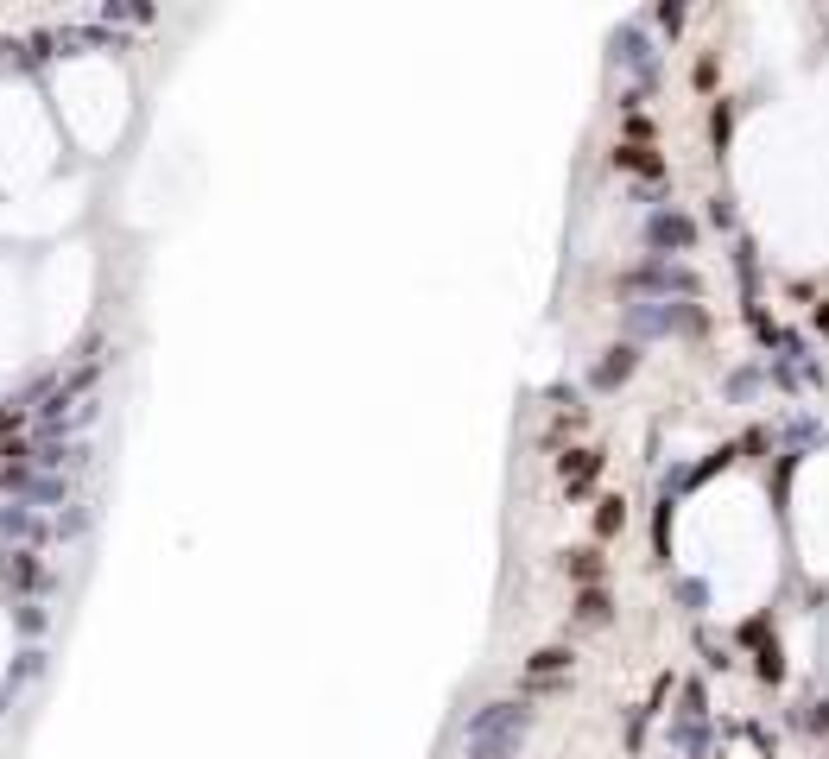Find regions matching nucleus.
I'll return each mask as SVG.
<instances>
[{"instance_id": "f257e3e1", "label": "nucleus", "mask_w": 829, "mask_h": 759, "mask_svg": "<svg viewBox=\"0 0 829 759\" xmlns=\"http://www.w3.org/2000/svg\"><path fill=\"white\" fill-rule=\"evenodd\" d=\"M526 734H532V715H526L520 703H488V709L469 715V728H462V754H469V759H513Z\"/></svg>"}, {"instance_id": "f03ea898", "label": "nucleus", "mask_w": 829, "mask_h": 759, "mask_svg": "<svg viewBox=\"0 0 829 759\" xmlns=\"http://www.w3.org/2000/svg\"><path fill=\"white\" fill-rule=\"evenodd\" d=\"M627 329L633 336H665V329H696L691 304H633L627 310Z\"/></svg>"}, {"instance_id": "7ed1b4c3", "label": "nucleus", "mask_w": 829, "mask_h": 759, "mask_svg": "<svg viewBox=\"0 0 829 759\" xmlns=\"http://www.w3.org/2000/svg\"><path fill=\"white\" fill-rule=\"evenodd\" d=\"M614 64L633 70V76H652V70H659V64H652V45H646L640 32H621V38H614Z\"/></svg>"}, {"instance_id": "20e7f679", "label": "nucleus", "mask_w": 829, "mask_h": 759, "mask_svg": "<svg viewBox=\"0 0 829 759\" xmlns=\"http://www.w3.org/2000/svg\"><path fill=\"white\" fill-rule=\"evenodd\" d=\"M652 248H691V222L684 216H659L652 222Z\"/></svg>"}, {"instance_id": "39448f33", "label": "nucleus", "mask_w": 829, "mask_h": 759, "mask_svg": "<svg viewBox=\"0 0 829 759\" xmlns=\"http://www.w3.org/2000/svg\"><path fill=\"white\" fill-rule=\"evenodd\" d=\"M576 614H582L589 627H602V621H608V602H602V589H582V602H576Z\"/></svg>"}, {"instance_id": "423d86ee", "label": "nucleus", "mask_w": 829, "mask_h": 759, "mask_svg": "<svg viewBox=\"0 0 829 759\" xmlns=\"http://www.w3.org/2000/svg\"><path fill=\"white\" fill-rule=\"evenodd\" d=\"M589 475H595V456H576V462H563V481H570V488H582Z\"/></svg>"}, {"instance_id": "0eeeda50", "label": "nucleus", "mask_w": 829, "mask_h": 759, "mask_svg": "<svg viewBox=\"0 0 829 759\" xmlns=\"http://www.w3.org/2000/svg\"><path fill=\"white\" fill-rule=\"evenodd\" d=\"M563 664H570V652H539V658H532V671H539V677H551V671H563Z\"/></svg>"}, {"instance_id": "6e6552de", "label": "nucleus", "mask_w": 829, "mask_h": 759, "mask_svg": "<svg viewBox=\"0 0 829 759\" xmlns=\"http://www.w3.org/2000/svg\"><path fill=\"white\" fill-rule=\"evenodd\" d=\"M570 570H576L582 582H595V576H602V563H595V551H576V557H570Z\"/></svg>"}]
</instances>
